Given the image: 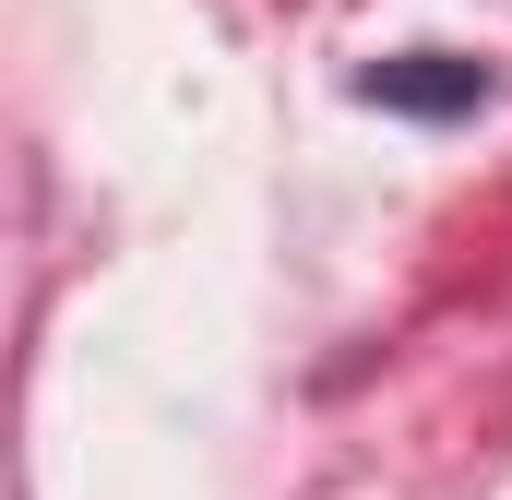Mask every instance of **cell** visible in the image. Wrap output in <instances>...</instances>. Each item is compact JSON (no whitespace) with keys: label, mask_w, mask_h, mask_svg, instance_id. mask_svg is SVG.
<instances>
[{"label":"cell","mask_w":512,"mask_h":500,"mask_svg":"<svg viewBox=\"0 0 512 500\" xmlns=\"http://www.w3.org/2000/svg\"><path fill=\"white\" fill-rule=\"evenodd\" d=\"M358 96H370V108H417V120H453V108L489 96V72L453 60V48H405V60H370V72H358Z\"/></svg>","instance_id":"1"}]
</instances>
